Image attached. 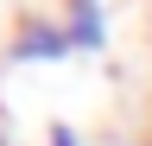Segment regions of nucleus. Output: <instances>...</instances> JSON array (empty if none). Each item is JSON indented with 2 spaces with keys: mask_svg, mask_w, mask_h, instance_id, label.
<instances>
[{
  "mask_svg": "<svg viewBox=\"0 0 152 146\" xmlns=\"http://www.w3.org/2000/svg\"><path fill=\"white\" fill-rule=\"evenodd\" d=\"M70 51H76L70 32H64V19L51 13V19H26V26L13 32L7 57H13V64H57V57H70Z\"/></svg>",
  "mask_w": 152,
  "mask_h": 146,
  "instance_id": "nucleus-1",
  "label": "nucleus"
},
{
  "mask_svg": "<svg viewBox=\"0 0 152 146\" xmlns=\"http://www.w3.org/2000/svg\"><path fill=\"white\" fill-rule=\"evenodd\" d=\"M57 19H64V32H70L76 51H102V45H108V13H102V0H57Z\"/></svg>",
  "mask_w": 152,
  "mask_h": 146,
  "instance_id": "nucleus-2",
  "label": "nucleus"
},
{
  "mask_svg": "<svg viewBox=\"0 0 152 146\" xmlns=\"http://www.w3.org/2000/svg\"><path fill=\"white\" fill-rule=\"evenodd\" d=\"M45 146H83V134H76V127H51V140Z\"/></svg>",
  "mask_w": 152,
  "mask_h": 146,
  "instance_id": "nucleus-3",
  "label": "nucleus"
}]
</instances>
